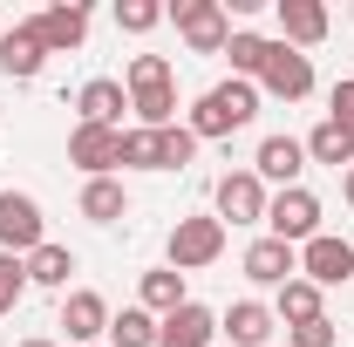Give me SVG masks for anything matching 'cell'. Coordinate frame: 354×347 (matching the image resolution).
<instances>
[{
    "label": "cell",
    "instance_id": "obj_11",
    "mask_svg": "<svg viewBox=\"0 0 354 347\" xmlns=\"http://www.w3.org/2000/svg\"><path fill=\"white\" fill-rule=\"evenodd\" d=\"M300 279H313L320 293L341 286V279H354V245H348V238H334V232L307 238V245H300Z\"/></svg>",
    "mask_w": 354,
    "mask_h": 347
},
{
    "label": "cell",
    "instance_id": "obj_10",
    "mask_svg": "<svg viewBox=\"0 0 354 347\" xmlns=\"http://www.w3.org/2000/svg\"><path fill=\"white\" fill-rule=\"evenodd\" d=\"M245 279H252V286H272V293H279V286H286V279H300V245H286V238H272V232H266V238H252V245H245Z\"/></svg>",
    "mask_w": 354,
    "mask_h": 347
},
{
    "label": "cell",
    "instance_id": "obj_14",
    "mask_svg": "<svg viewBox=\"0 0 354 347\" xmlns=\"http://www.w3.org/2000/svg\"><path fill=\"white\" fill-rule=\"evenodd\" d=\"M123 109H130V88L116 75H88L75 88V123H102V130H123Z\"/></svg>",
    "mask_w": 354,
    "mask_h": 347
},
{
    "label": "cell",
    "instance_id": "obj_12",
    "mask_svg": "<svg viewBox=\"0 0 354 347\" xmlns=\"http://www.w3.org/2000/svg\"><path fill=\"white\" fill-rule=\"evenodd\" d=\"M62 327H68V347H95L102 334H109V300H102L95 286L62 293Z\"/></svg>",
    "mask_w": 354,
    "mask_h": 347
},
{
    "label": "cell",
    "instance_id": "obj_16",
    "mask_svg": "<svg viewBox=\"0 0 354 347\" xmlns=\"http://www.w3.org/2000/svg\"><path fill=\"white\" fill-rule=\"evenodd\" d=\"M212 341H218V313L198 300H184L177 313L157 320V347H212Z\"/></svg>",
    "mask_w": 354,
    "mask_h": 347
},
{
    "label": "cell",
    "instance_id": "obj_31",
    "mask_svg": "<svg viewBox=\"0 0 354 347\" xmlns=\"http://www.w3.org/2000/svg\"><path fill=\"white\" fill-rule=\"evenodd\" d=\"M286 347H341L334 320H307V327H286Z\"/></svg>",
    "mask_w": 354,
    "mask_h": 347
},
{
    "label": "cell",
    "instance_id": "obj_23",
    "mask_svg": "<svg viewBox=\"0 0 354 347\" xmlns=\"http://www.w3.org/2000/svg\"><path fill=\"white\" fill-rule=\"evenodd\" d=\"M68 272H82V265H75V252H68V245H55V238L28 252V286H48V293H68Z\"/></svg>",
    "mask_w": 354,
    "mask_h": 347
},
{
    "label": "cell",
    "instance_id": "obj_4",
    "mask_svg": "<svg viewBox=\"0 0 354 347\" xmlns=\"http://www.w3.org/2000/svg\"><path fill=\"white\" fill-rule=\"evenodd\" d=\"M177 21V41L191 48V55H225V41H232V14H225V0H177V7H164Z\"/></svg>",
    "mask_w": 354,
    "mask_h": 347
},
{
    "label": "cell",
    "instance_id": "obj_9",
    "mask_svg": "<svg viewBox=\"0 0 354 347\" xmlns=\"http://www.w3.org/2000/svg\"><path fill=\"white\" fill-rule=\"evenodd\" d=\"M41 68H48V41H41V28H35V14L14 21V28H0V75L35 82Z\"/></svg>",
    "mask_w": 354,
    "mask_h": 347
},
{
    "label": "cell",
    "instance_id": "obj_29",
    "mask_svg": "<svg viewBox=\"0 0 354 347\" xmlns=\"http://www.w3.org/2000/svg\"><path fill=\"white\" fill-rule=\"evenodd\" d=\"M157 21H171L157 0H116V28H123V35H150Z\"/></svg>",
    "mask_w": 354,
    "mask_h": 347
},
{
    "label": "cell",
    "instance_id": "obj_25",
    "mask_svg": "<svg viewBox=\"0 0 354 347\" xmlns=\"http://www.w3.org/2000/svg\"><path fill=\"white\" fill-rule=\"evenodd\" d=\"M130 109H136V130H171V123H177V82H164V88H136Z\"/></svg>",
    "mask_w": 354,
    "mask_h": 347
},
{
    "label": "cell",
    "instance_id": "obj_28",
    "mask_svg": "<svg viewBox=\"0 0 354 347\" xmlns=\"http://www.w3.org/2000/svg\"><path fill=\"white\" fill-rule=\"evenodd\" d=\"M21 300H28V259L0 252V320H7V313H14Z\"/></svg>",
    "mask_w": 354,
    "mask_h": 347
},
{
    "label": "cell",
    "instance_id": "obj_21",
    "mask_svg": "<svg viewBox=\"0 0 354 347\" xmlns=\"http://www.w3.org/2000/svg\"><path fill=\"white\" fill-rule=\"evenodd\" d=\"M184 300H191V293H184V272H171V265H150V272L136 279V306H143V313H157V320L177 313Z\"/></svg>",
    "mask_w": 354,
    "mask_h": 347
},
{
    "label": "cell",
    "instance_id": "obj_8",
    "mask_svg": "<svg viewBox=\"0 0 354 347\" xmlns=\"http://www.w3.org/2000/svg\"><path fill=\"white\" fill-rule=\"evenodd\" d=\"M68 164H75L82 177H116L123 171V130L75 123V130H68Z\"/></svg>",
    "mask_w": 354,
    "mask_h": 347
},
{
    "label": "cell",
    "instance_id": "obj_22",
    "mask_svg": "<svg viewBox=\"0 0 354 347\" xmlns=\"http://www.w3.org/2000/svg\"><path fill=\"white\" fill-rule=\"evenodd\" d=\"M300 143H307V164H327V171H354V136L341 130V123H327V116H320V123H313Z\"/></svg>",
    "mask_w": 354,
    "mask_h": 347
},
{
    "label": "cell",
    "instance_id": "obj_13",
    "mask_svg": "<svg viewBox=\"0 0 354 347\" xmlns=\"http://www.w3.org/2000/svg\"><path fill=\"white\" fill-rule=\"evenodd\" d=\"M272 14H279V41L286 48H320L327 41V28H334V14L320 7V0H272Z\"/></svg>",
    "mask_w": 354,
    "mask_h": 347
},
{
    "label": "cell",
    "instance_id": "obj_17",
    "mask_svg": "<svg viewBox=\"0 0 354 347\" xmlns=\"http://www.w3.org/2000/svg\"><path fill=\"white\" fill-rule=\"evenodd\" d=\"M272 327H279V320H272V306H266V300H232L218 313V334L232 347H272Z\"/></svg>",
    "mask_w": 354,
    "mask_h": 347
},
{
    "label": "cell",
    "instance_id": "obj_6",
    "mask_svg": "<svg viewBox=\"0 0 354 347\" xmlns=\"http://www.w3.org/2000/svg\"><path fill=\"white\" fill-rule=\"evenodd\" d=\"M35 245H48V218H41V198H28V191H0V252L28 259Z\"/></svg>",
    "mask_w": 354,
    "mask_h": 347
},
{
    "label": "cell",
    "instance_id": "obj_2",
    "mask_svg": "<svg viewBox=\"0 0 354 347\" xmlns=\"http://www.w3.org/2000/svg\"><path fill=\"white\" fill-rule=\"evenodd\" d=\"M225 259V225L212 212H191L171 225V238H164V265L171 272H205V265Z\"/></svg>",
    "mask_w": 354,
    "mask_h": 347
},
{
    "label": "cell",
    "instance_id": "obj_18",
    "mask_svg": "<svg viewBox=\"0 0 354 347\" xmlns=\"http://www.w3.org/2000/svg\"><path fill=\"white\" fill-rule=\"evenodd\" d=\"M35 28H41L48 55H75V48L88 41V7H75V0H55V7H41V14H35Z\"/></svg>",
    "mask_w": 354,
    "mask_h": 347
},
{
    "label": "cell",
    "instance_id": "obj_19",
    "mask_svg": "<svg viewBox=\"0 0 354 347\" xmlns=\"http://www.w3.org/2000/svg\"><path fill=\"white\" fill-rule=\"evenodd\" d=\"M75 212H82L88 225H123V218H130V191H123V177H82Z\"/></svg>",
    "mask_w": 354,
    "mask_h": 347
},
{
    "label": "cell",
    "instance_id": "obj_30",
    "mask_svg": "<svg viewBox=\"0 0 354 347\" xmlns=\"http://www.w3.org/2000/svg\"><path fill=\"white\" fill-rule=\"evenodd\" d=\"M327 123H341L354 136V75H341V82L327 88Z\"/></svg>",
    "mask_w": 354,
    "mask_h": 347
},
{
    "label": "cell",
    "instance_id": "obj_5",
    "mask_svg": "<svg viewBox=\"0 0 354 347\" xmlns=\"http://www.w3.org/2000/svg\"><path fill=\"white\" fill-rule=\"evenodd\" d=\"M266 232H272V238H286V245H307V238H320V198H313L307 184H293V191H272V198H266Z\"/></svg>",
    "mask_w": 354,
    "mask_h": 347
},
{
    "label": "cell",
    "instance_id": "obj_32",
    "mask_svg": "<svg viewBox=\"0 0 354 347\" xmlns=\"http://www.w3.org/2000/svg\"><path fill=\"white\" fill-rule=\"evenodd\" d=\"M341 198H348V205H354V171H341Z\"/></svg>",
    "mask_w": 354,
    "mask_h": 347
},
{
    "label": "cell",
    "instance_id": "obj_26",
    "mask_svg": "<svg viewBox=\"0 0 354 347\" xmlns=\"http://www.w3.org/2000/svg\"><path fill=\"white\" fill-rule=\"evenodd\" d=\"M109 347H157V313H143V306L109 313Z\"/></svg>",
    "mask_w": 354,
    "mask_h": 347
},
{
    "label": "cell",
    "instance_id": "obj_3",
    "mask_svg": "<svg viewBox=\"0 0 354 347\" xmlns=\"http://www.w3.org/2000/svg\"><path fill=\"white\" fill-rule=\"evenodd\" d=\"M266 198H272V191L259 184L252 164H245V171H225L218 184H212V218H218L225 232H232V225H266Z\"/></svg>",
    "mask_w": 354,
    "mask_h": 347
},
{
    "label": "cell",
    "instance_id": "obj_33",
    "mask_svg": "<svg viewBox=\"0 0 354 347\" xmlns=\"http://www.w3.org/2000/svg\"><path fill=\"white\" fill-rule=\"evenodd\" d=\"M21 347H55V341H48V334H28V341H21Z\"/></svg>",
    "mask_w": 354,
    "mask_h": 347
},
{
    "label": "cell",
    "instance_id": "obj_1",
    "mask_svg": "<svg viewBox=\"0 0 354 347\" xmlns=\"http://www.w3.org/2000/svg\"><path fill=\"white\" fill-rule=\"evenodd\" d=\"M259 82H239V75H225V82H212L198 102H191V123L184 130L198 136V143H225V136H239L252 116H259Z\"/></svg>",
    "mask_w": 354,
    "mask_h": 347
},
{
    "label": "cell",
    "instance_id": "obj_15",
    "mask_svg": "<svg viewBox=\"0 0 354 347\" xmlns=\"http://www.w3.org/2000/svg\"><path fill=\"white\" fill-rule=\"evenodd\" d=\"M252 171H259V184L293 191V184H300V171H307V143H300V136H266L259 150H252Z\"/></svg>",
    "mask_w": 354,
    "mask_h": 347
},
{
    "label": "cell",
    "instance_id": "obj_20",
    "mask_svg": "<svg viewBox=\"0 0 354 347\" xmlns=\"http://www.w3.org/2000/svg\"><path fill=\"white\" fill-rule=\"evenodd\" d=\"M272 320L279 327H307V320H327V293L313 279H286L279 300H272Z\"/></svg>",
    "mask_w": 354,
    "mask_h": 347
},
{
    "label": "cell",
    "instance_id": "obj_34",
    "mask_svg": "<svg viewBox=\"0 0 354 347\" xmlns=\"http://www.w3.org/2000/svg\"><path fill=\"white\" fill-rule=\"evenodd\" d=\"M348 21H354V7H348Z\"/></svg>",
    "mask_w": 354,
    "mask_h": 347
},
{
    "label": "cell",
    "instance_id": "obj_27",
    "mask_svg": "<svg viewBox=\"0 0 354 347\" xmlns=\"http://www.w3.org/2000/svg\"><path fill=\"white\" fill-rule=\"evenodd\" d=\"M164 82H177V68H171V55H130V68H123V88H164Z\"/></svg>",
    "mask_w": 354,
    "mask_h": 347
},
{
    "label": "cell",
    "instance_id": "obj_7",
    "mask_svg": "<svg viewBox=\"0 0 354 347\" xmlns=\"http://www.w3.org/2000/svg\"><path fill=\"white\" fill-rule=\"evenodd\" d=\"M259 95H272V102H307L313 95V55L272 41V55H266V68H259Z\"/></svg>",
    "mask_w": 354,
    "mask_h": 347
},
{
    "label": "cell",
    "instance_id": "obj_24",
    "mask_svg": "<svg viewBox=\"0 0 354 347\" xmlns=\"http://www.w3.org/2000/svg\"><path fill=\"white\" fill-rule=\"evenodd\" d=\"M266 55H272V41H266V35H252V28H232V41H225V62H232V75H239V82H259Z\"/></svg>",
    "mask_w": 354,
    "mask_h": 347
}]
</instances>
